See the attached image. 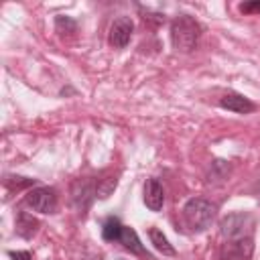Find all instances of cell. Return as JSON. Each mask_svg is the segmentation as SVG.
I'll list each match as a JSON object with an SVG mask.
<instances>
[{
    "instance_id": "cell-9",
    "label": "cell",
    "mask_w": 260,
    "mask_h": 260,
    "mask_svg": "<svg viewBox=\"0 0 260 260\" xmlns=\"http://www.w3.org/2000/svg\"><path fill=\"white\" fill-rule=\"evenodd\" d=\"M219 108H223L228 112H234V114H252L256 110V104L252 100H248L246 95H242V93L230 91V93L219 98Z\"/></svg>"
},
{
    "instance_id": "cell-5",
    "label": "cell",
    "mask_w": 260,
    "mask_h": 260,
    "mask_svg": "<svg viewBox=\"0 0 260 260\" xmlns=\"http://www.w3.org/2000/svg\"><path fill=\"white\" fill-rule=\"evenodd\" d=\"M95 197H98V191H95V183L93 181H89V179H77L71 185V203L77 209V213L83 215L89 209V205L93 203Z\"/></svg>"
},
{
    "instance_id": "cell-10",
    "label": "cell",
    "mask_w": 260,
    "mask_h": 260,
    "mask_svg": "<svg viewBox=\"0 0 260 260\" xmlns=\"http://www.w3.org/2000/svg\"><path fill=\"white\" fill-rule=\"evenodd\" d=\"M118 244H120L124 250L132 252V254H138V256H146V258H150V256H148V252L144 250V246H142V242H140V238H138L136 230H134V228H130V225H124V228H122V234H120V238H118Z\"/></svg>"
},
{
    "instance_id": "cell-14",
    "label": "cell",
    "mask_w": 260,
    "mask_h": 260,
    "mask_svg": "<svg viewBox=\"0 0 260 260\" xmlns=\"http://www.w3.org/2000/svg\"><path fill=\"white\" fill-rule=\"evenodd\" d=\"M37 185V179H28V177H18V175H6L4 179V187L12 193V191H20V189H26V187H35Z\"/></svg>"
},
{
    "instance_id": "cell-7",
    "label": "cell",
    "mask_w": 260,
    "mask_h": 260,
    "mask_svg": "<svg viewBox=\"0 0 260 260\" xmlns=\"http://www.w3.org/2000/svg\"><path fill=\"white\" fill-rule=\"evenodd\" d=\"M134 32V22L130 16H118L114 18V22L110 24V32H108V43L114 49H124Z\"/></svg>"
},
{
    "instance_id": "cell-2",
    "label": "cell",
    "mask_w": 260,
    "mask_h": 260,
    "mask_svg": "<svg viewBox=\"0 0 260 260\" xmlns=\"http://www.w3.org/2000/svg\"><path fill=\"white\" fill-rule=\"evenodd\" d=\"M215 211H217V205L211 203L209 199L205 197H191L185 201L183 209H181V215H183V223L185 228H189L191 232H205L213 217H215Z\"/></svg>"
},
{
    "instance_id": "cell-6",
    "label": "cell",
    "mask_w": 260,
    "mask_h": 260,
    "mask_svg": "<svg viewBox=\"0 0 260 260\" xmlns=\"http://www.w3.org/2000/svg\"><path fill=\"white\" fill-rule=\"evenodd\" d=\"M254 254V240L252 236L238 238V240H225L219 256L221 260H250Z\"/></svg>"
},
{
    "instance_id": "cell-4",
    "label": "cell",
    "mask_w": 260,
    "mask_h": 260,
    "mask_svg": "<svg viewBox=\"0 0 260 260\" xmlns=\"http://www.w3.org/2000/svg\"><path fill=\"white\" fill-rule=\"evenodd\" d=\"M24 203L39 213H55L57 211V191L53 187H32L24 195Z\"/></svg>"
},
{
    "instance_id": "cell-3",
    "label": "cell",
    "mask_w": 260,
    "mask_h": 260,
    "mask_svg": "<svg viewBox=\"0 0 260 260\" xmlns=\"http://www.w3.org/2000/svg\"><path fill=\"white\" fill-rule=\"evenodd\" d=\"M254 215L250 211H234L219 219V234L223 240H238L252 236Z\"/></svg>"
},
{
    "instance_id": "cell-13",
    "label": "cell",
    "mask_w": 260,
    "mask_h": 260,
    "mask_svg": "<svg viewBox=\"0 0 260 260\" xmlns=\"http://www.w3.org/2000/svg\"><path fill=\"white\" fill-rule=\"evenodd\" d=\"M122 228H124V223H122L116 215H110V217H106L104 223H102V238H104L106 242H118V238H120V234H122Z\"/></svg>"
},
{
    "instance_id": "cell-12",
    "label": "cell",
    "mask_w": 260,
    "mask_h": 260,
    "mask_svg": "<svg viewBox=\"0 0 260 260\" xmlns=\"http://www.w3.org/2000/svg\"><path fill=\"white\" fill-rule=\"evenodd\" d=\"M148 238H150V244L154 246V250H158L162 256H177V250L169 244L167 236L158 230V228H148Z\"/></svg>"
},
{
    "instance_id": "cell-16",
    "label": "cell",
    "mask_w": 260,
    "mask_h": 260,
    "mask_svg": "<svg viewBox=\"0 0 260 260\" xmlns=\"http://www.w3.org/2000/svg\"><path fill=\"white\" fill-rule=\"evenodd\" d=\"M55 28H57V32H61V35H65V32H73V30L77 28V22H75L71 16H63V14H59V16H55Z\"/></svg>"
},
{
    "instance_id": "cell-15",
    "label": "cell",
    "mask_w": 260,
    "mask_h": 260,
    "mask_svg": "<svg viewBox=\"0 0 260 260\" xmlns=\"http://www.w3.org/2000/svg\"><path fill=\"white\" fill-rule=\"evenodd\" d=\"M118 185V179L116 177H108V179H102L95 183V191H98V197L100 199H108L112 195V191L116 189Z\"/></svg>"
},
{
    "instance_id": "cell-8",
    "label": "cell",
    "mask_w": 260,
    "mask_h": 260,
    "mask_svg": "<svg viewBox=\"0 0 260 260\" xmlns=\"http://www.w3.org/2000/svg\"><path fill=\"white\" fill-rule=\"evenodd\" d=\"M142 201L144 205L150 209V211H160L162 205H165V189L160 185L158 179L150 177L144 181V187H142Z\"/></svg>"
},
{
    "instance_id": "cell-17",
    "label": "cell",
    "mask_w": 260,
    "mask_h": 260,
    "mask_svg": "<svg viewBox=\"0 0 260 260\" xmlns=\"http://www.w3.org/2000/svg\"><path fill=\"white\" fill-rule=\"evenodd\" d=\"M242 14H260V0H252V2H242L240 6Z\"/></svg>"
},
{
    "instance_id": "cell-1",
    "label": "cell",
    "mask_w": 260,
    "mask_h": 260,
    "mask_svg": "<svg viewBox=\"0 0 260 260\" xmlns=\"http://www.w3.org/2000/svg\"><path fill=\"white\" fill-rule=\"evenodd\" d=\"M201 39V24L189 16V14H179L171 22V43L173 49L179 53H191Z\"/></svg>"
},
{
    "instance_id": "cell-18",
    "label": "cell",
    "mask_w": 260,
    "mask_h": 260,
    "mask_svg": "<svg viewBox=\"0 0 260 260\" xmlns=\"http://www.w3.org/2000/svg\"><path fill=\"white\" fill-rule=\"evenodd\" d=\"M8 256H10L12 260H32L30 252H26V250H18V252H8Z\"/></svg>"
},
{
    "instance_id": "cell-11",
    "label": "cell",
    "mask_w": 260,
    "mask_h": 260,
    "mask_svg": "<svg viewBox=\"0 0 260 260\" xmlns=\"http://www.w3.org/2000/svg\"><path fill=\"white\" fill-rule=\"evenodd\" d=\"M16 234L20 236V238H24V240H30L35 234H37V230H39V219L37 217H32L30 213H26V211H18L16 213Z\"/></svg>"
}]
</instances>
